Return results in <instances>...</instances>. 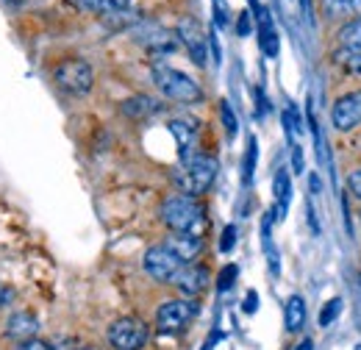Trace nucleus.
I'll list each match as a JSON object with an SVG mask.
<instances>
[{
  "label": "nucleus",
  "instance_id": "f257e3e1",
  "mask_svg": "<svg viewBox=\"0 0 361 350\" xmlns=\"http://www.w3.org/2000/svg\"><path fill=\"white\" fill-rule=\"evenodd\" d=\"M159 217L176 234H197V236H203V228L209 222L206 219V206L197 198L183 195V192L164 198V203L159 209Z\"/></svg>",
  "mask_w": 361,
  "mask_h": 350
},
{
  "label": "nucleus",
  "instance_id": "2eb2a0df",
  "mask_svg": "<svg viewBox=\"0 0 361 350\" xmlns=\"http://www.w3.org/2000/svg\"><path fill=\"white\" fill-rule=\"evenodd\" d=\"M256 25H259V47H262V53L275 59V56H278V47H281V44H278L281 40H278V31H275L270 8L259 6V11H256Z\"/></svg>",
  "mask_w": 361,
  "mask_h": 350
},
{
  "label": "nucleus",
  "instance_id": "2f4dec72",
  "mask_svg": "<svg viewBox=\"0 0 361 350\" xmlns=\"http://www.w3.org/2000/svg\"><path fill=\"white\" fill-rule=\"evenodd\" d=\"M345 70H348L350 76H359V78H361V53H359V56H353V59H348V61H345Z\"/></svg>",
  "mask_w": 361,
  "mask_h": 350
},
{
  "label": "nucleus",
  "instance_id": "f3484780",
  "mask_svg": "<svg viewBox=\"0 0 361 350\" xmlns=\"http://www.w3.org/2000/svg\"><path fill=\"white\" fill-rule=\"evenodd\" d=\"M120 111L131 120H147V117H156L161 111V103L150 95H134V97L120 103Z\"/></svg>",
  "mask_w": 361,
  "mask_h": 350
},
{
  "label": "nucleus",
  "instance_id": "a211bd4d",
  "mask_svg": "<svg viewBox=\"0 0 361 350\" xmlns=\"http://www.w3.org/2000/svg\"><path fill=\"white\" fill-rule=\"evenodd\" d=\"M322 14L328 20H356L361 17V0H322Z\"/></svg>",
  "mask_w": 361,
  "mask_h": 350
},
{
  "label": "nucleus",
  "instance_id": "39448f33",
  "mask_svg": "<svg viewBox=\"0 0 361 350\" xmlns=\"http://www.w3.org/2000/svg\"><path fill=\"white\" fill-rule=\"evenodd\" d=\"M53 81L59 84L61 92L75 95V97H84L94 87V70L90 67V61H84V59H67V61L56 64Z\"/></svg>",
  "mask_w": 361,
  "mask_h": 350
},
{
  "label": "nucleus",
  "instance_id": "4be33fe9",
  "mask_svg": "<svg viewBox=\"0 0 361 350\" xmlns=\"http://www.w3.org/2000/svg\"><path fill=\"white\" fill-rule=\"evenodd\" d=\"M256 159H259V142L250 136V139H247V150H245V162H242V183H245V186L253 181Z\"/></svg>",
  "mask_w": 361,
  "mask_h": 350
},
{
  "label": "nucleus",
  "instance_id": "dca6fc26",
  "mask_svg": "<svg viewBox=\"0 0 361 350\" xmlns=\"http://www.w3.org/2000/svg\"><path fill=\"white\" fill-rule=\"evenodd\" d=\"M309 320V308H306V298L303 295H289L283 303V328L286 334H300L306 328Z\"/></svg>",
  "mask_w": 361,
  "mask_h": 350
},
{
  "label": "nucleus",
  "instance_id": "412c9836",
  "mask_svg": "<svg viewBox=\"0 0 361 350\" xmlns=\"http://www.w3.org/2000/svg\"><path fill=\"white\" fill-rule=\"evenodd\" d=\"M272 192H275V203H278V217H286V209H289V198H292V175L289 170H278L275 181H272Z\"/></svg>",
  "mask_w": 361,
  "mask_h": 350
},
{
  "label": "nucleus",
  "instance_id": "e433bc0d",
  "mask_svg": "<svg viewBox=\"0 0 361 350\" xmlns=\"http://www.w3.org/2000/svg\"><path fill=\"white\" fill-rule=\"evenodd\" d=\"M359 222H361V215H359Z\"/></svg>",
  "mask_w": 361,
  "mask_h": 350
},
{
  "label": "nucleus",
  "instance_id": "f704fd0d",
  "mask_svg": "<svg viewBox=\"0 0 361 350\" xmlns=\"http://www.w3.org/2000/svg\"><path fill=\"white\" fill-rule=\"evenodd\" d=\"M6 3H11V6H20V3H23V0H6Z\"/></svg>",
  "mask_w": 361,
  "mask_h": 350
},
{
  "label": "nucleus",
  "instance_id": "473e14b6",
  "mask_svg": "<svg viewBox=\"0 0 361 350\" xmlns=\"http://www.w3.org/2000/svg\"><path fill=\"white\" fill-rule=\"evenodd\" d=\"M242 308H245L247 314H253V311L259 308V295H256V292H247V295H245V303H242Z\"/></svg>",
  "mask_w": 361,
  "mask_h": 350
},
{
  "label": "nucleus",
  "instance_id": "cd10ccee",
  "mask_svg": "<svg viewBox=\"0 0 361 350\" xmlns=\"http://www.w3.org/2000/svg\"><path fill=\"white\" fill-rule=\"evenodd\" d=\"M14 350H56L47 339H39V337H34V339H25V342H17V348Z\"/></svg>",
  "mask_w": 361,
  "mask_h": 350
},
{
  "label": "nucleus",
  "instance_id": "f8f14e48",
  "mask_svg": "<svg viewBox=\"0 0 361 350\" xmlns=\"http://www.w3.org/2000/svg\"><path fill=\"white\" fill-rule=\"evenodd\" d=\"M359 53H361V17H356V20L345 23L339 28V34H336V61L345 64L348 59H353Z\"/></svg>",
  "mask_w": 361,
  "mask_h": 350
},
{
  "label": "nucleus",
  "instance_id": "1a4fd4ad",
  "mask_svg": "<svg viewBox=\"0 0 361 350\" xmlns=\"http://www.w3.org/2000/svg\"><path fill=\"white\" fill-rule=\"evenodd\" d=\"M176 37H178V42H183L189 59H192L197 67H206V61H209V37L203 34V28H200L195 20L186 17V20L178 23Z\"/></svg>",
  "mask_w": 361,
  "mask_h": 350
},
{
  "label": "nucleus",
  "instance_id": "a878e982",
  "mask_svg": "<svg viewBox=\"0 0 361 350\" xmlns=\"http://www.w3.org/2000/svg\"><path fill=\"white\" fill-rule=\"evenodd\" d=\"M236 236H239V228L236 225H226L223 228V236H220V251L223 253H231L236 248Z\"/></svg>",
  "mask_w": 361,
  "mask_h": 350
},
{
  "label": "nucleus",
  "instance_id": "c85d7f7f",
  "mask_svg": "<svg viewBox=\"0 0 361 350\" xmlns=\"http://www.w3.org/2000/svg\"><path fill=\"white\" fill-rule=\"evenodd\" d=\"M292 170L298 175H303L306 170V162H303V147H298V145H292Z\"/></svg>",
  "mask_w": 361,
  "mask_h": 350
},
{
  "label": "nucleus",
  "instance_id": "9d476101",
  "mask_svg": "<svg viewBox=\"0 0 361 350\" xmlns=\"http://www.w3.org/2000/svg\"><path fill=\"white\" fill-rule=\"evenodd\" d=\"M173 286L180 292V298L195 301L197 295H203L209 289V270L203 264H183L178 270V275L173 278Z\"/></svg>",
  "mask_w": 361,
  "mask_h": 350
},
{
  "label": "nucleus",
  "instance_id": "20e7f679",
  "mask_svg": "<svg viewBox=\"0 0 361 350\" xmlns=\"http://www.w3.org/2000/svg\"><path fill=\"white\" fill-rule=\"evenodd\" d=\"M197 317V301L173 298L156 308V331L161 337H178L189 328V322Z\"/></svg>",
  "mask_w": 361,
  "mask_h": 350
},
{
  "label": "nucleus",
  "instance_id": "ddd939ff",
  "mask_svg": "<svg viewBox=\"0 0 361 350\" xmlns=\"http://www.w3.org/2000/svg\"><path fill=\"white\" fill-rule=\"evenodd\" d=\"M164 245H167L183 264L195 262V259L203 253V236H197V234H176V231H170V236L164 239Z\"/></svg>",
  "mask_w": 361,
  "mask_h": 350
},
{
  "label": "nucleus",
  "instance_id": "393cba45",
  "mask_svg": "<svg viewBox=\"0 0 361 350\" xmlns=\"http://www.w3.org/2000/svg\"><path fill=\"white\" fill-rule=\"evenodd\" d=\"M236 275H239V267H236V264H226V267L220 270V275H217V289H220V292H228V289L233 286Z\"/></svg>",
  "mask_w": 361,
  "mask_h": 350
},
{
  "label": "nucleus",
  "instance_id": "423d86ee",
  "mask_svg": "<svg viewBox=\"0 0 361 350\" xmlns=\"http://www.w3.org/2000/svg\"><path fill=\"white\" fill-rule=\"evenodd\" d=\"M147 337H150L147 322L139 317H131V314L117 317L106 331V339L114 350H142L147 345Z\"/></svg>",
  "mask_w": 361,
  "mask_h": 350
},
{
  "label": "nucleus",
  "instance_id": "c9c22d12",
  "mask_svg": "<svg viewBox=\"0 0 361 350\" xmlns=\"http://www.w3.org/2000/svg\"><path fill=\"white\" fill-rule=\"evenodd\" d=\"M356 350H361V345H356Z\"/></svg>",
  "mask_w": 361,
  "mask_h": 350
},
{
  "label": "nucleus",
  "instance_id": "72a5a7b5",
  "mask_svg": "<svg viewBox=\"0 0 361 350\" xmlns=\"http://www.w3.org/2000/svg\"><path fill=\"white\" fill-rule=\"evenodd\" d=\"M292 350H314V342L306 337V339H300V342H298V345H295Z\"/></svg>",
  "mask_w": 361,
  "mask_h": 350
},
{
  "label": "nucleus",
  "instance_id": "aec40b11",
  "mask_svg": "<svg viewBox=\"0 0 361 350\" xmlns=\"http://www.w3.org/2000/svg\"><path fill=\"white\" fill-rule=\"evenodd\" d=\"M170 133H173V139H176V145H178L180 159L192 156V145H195V139H197L195 123H192V120H173V123H170Z\"/></svg>",
  "mask_w": 361,
  "mask_h": 350
},
{
  "label": "nucleus",
  "instance_id": "7ed1b4c3",
  "mask_svg": "<svg viewBox=\"0 0 361 350\" xmlns=\"http://www.w3.org/2000/svg\"><path fill=\"white\" fill-rule=\"evenodd\" d=\"M150 76H153L156 89H159L167 100H176V103H197V100H203V89H200V84H197L192 76L180 73V70L170 67V64H164V61L153 64Z\"/></svg>",
  "mask_w": 361,
  "mask_h": 350
},
{
  "label": "nucleus",
  "instance_id": "4468645a",
  "mask_svg": "<svg viewBox=\"0 0 361 350\" xmlns=\"http://www.w3.org/2000/svg\"><path fill=\"white\" fill-rule=\"evenodd\" d=\"M39 331V320L31 314V311H14L8 320H6V337L8 339H17V342H25V339H34Z\"/></svg>",
  "mask_w": 361,
  "mask_h": 350
},
{
  "label": "nucleus",
  "instance_id": "5701e85b",
  "mask_svg": "<svg viewBox=\"0 0 361 350\" xmlns=\"http://www.w3.org/2000/svg\"><path fill=\"white\" fill-rule=\"evenodd\" d=\"M339 314H342V298H331V301H325V306H322V311H319V325H322V328L334 325Z\"/></svg>",
  "mask_w": 361,
  "mask_h": 350
},
{
  "label": "nucleus",
  "instance_id": "6e6552de",
  "mask_svg": "<svg viewBox=\"0 0 361 350\" xmlns=\"http://www.w3.org/2000/svg\"><path fill=\"white\" fill-rule=\"evenodd\" d=\"M331 123H334L336 131H342V133L359 128L361 126V89L345 92L342 97L334 100V106H331Z\"/></svg>",
  "mask_w": 361,
  "mask_h": 350
},
{
  "label": "nucleus",
  "instance_id": "0eeeda50",
  "mask_svg": "<svg viewBox=\"0 0 361 350\" xmlns=\"http://www.w3.org/2000/svg\"><path fill=\"white\" fill-rule=\"evenodd\" d=\"M180 267H183V262H180L167 245H153L142 256V270L153 281H159V284H173V278L178 275Z\"/></svg>",
  "mask_w": 361,
  "mask_h": 350
},
{
  "label": "nucleus",
  "instance_id": "b1692460",
  "mask_svg": "<svg viewBox=\"0 0 361 350\" xmlns=\"http://www.w3.org/2000/svg\"><path fill=\"white\" fill-rule=\"evenodd\" d=\"M220 117H223V126H226L228 136H236V131H239V120H236V114H233V109H231L228 100H220Z\"/></svg>",
  "mask_w": 361,
  "mask_h": 350
},
{
  "label": "nucleus",
  "instance_id": "bb28decb",
  "mask_svg": "<svg viewBox=\"0 0 361 350\" xmlns=\"http://www.w3.org/2000/svg\"><path fill=\"white\" fill-rule=\"evenodd\" d=\"M212 6H214V25H217V28H226V25H228L226 0H212Z\"/></svg>",
  "mask_w": 361,
  "mask_h": 350
},
{
  "label": "nucleus",
  "instance_id": "7c9ffc66",
  "mask_svg": "<svg viewBox=\"0 0 361 350\" xmlns=\"http://www.w3.org/2000/svg\"><path fill=\"white\" fill-rule=\"evenodd\" d=\"M348 189L361 200V170H353V173L348 175Z\"/></svg>",
  "mask_w": 361,
  "mask_h": 350
},
{
  "label": "nucleus",
  "instance_id": "c756f323",
  "mask_svg": "<svg viewBox=\"0 0 361 350\" xmlns=\"http://www.w3.org/2000/svg\"><path fill=\"white\" fill-rule=\"evenodd\" d=\"M250 31H253V25H250V14L242 11V14H239V23H236V34H239V37H247Z\"/></svg>",
  "mask_w": 361,
  "mask_h": 350
},
{
  "label": "nucleus",
  "instance_id": "f03ea898",
  "mask_svg": "<svg viewBox=\"0 0 361 350\" xmlns=\"http://www.w3.org/2000/svg\"><path fill=\"white\" fill-rule=\"evenodd\" d=\"M217 159L214 156H206V153H192L186 159H180V167L176 170V183L183 195H192V198H200L212 189L214 178H217Z\"/></svg>",
  "mask_w": 361,
  "mask_h": 350
},
{
  "label": "nucleus",
  "instance_id": "6ab92c4d",
  "mask_svg": "<svg viewBox=\"0 0 361 350\" xmlns=\"http://www.w3.org/2000/svg\"><path fill=\"white\" fill-rule=\"evenodd\" d=\"M67 3L90 14H120L131 8V0H67Z\"/></svg>",
  "mask_w": 361,
  "mask_h": 350
},
{
  "label": "nucleus",
  "instance_id": "9b49d317",
  "mask_svg": "<svg viewBox=\"0 0 361 350\" xmlns=\"http://www.w3.org/2000/svg\"><path fill=\"white\" fill-rule=\"evenodd\" d=\"M136 40H139V44H145V47H150L156 53H173L176 44H178V37L173 31H167V28H161L156 23H142L136 28Z\"/></svg>",
  "mask_w": 361,
  "mask_h": 350
}]
</instances>
